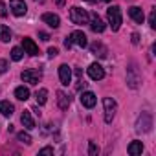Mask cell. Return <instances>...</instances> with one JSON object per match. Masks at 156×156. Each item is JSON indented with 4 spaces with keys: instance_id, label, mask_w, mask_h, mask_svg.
<instances>
[{
    "instance_id": "obj_26",
    "label": "cell",
    "mask_w": 156,
    "mask_h": 156,
    "mask_svg": "<svg viewBox=\"0 0 156 156\" xmlns=\"http://www.w3.org/2000/svg\"><path fill=\"white\" fill-rule=\"evenodd\" d=\"M98 152H99V147H98L94 141H90V143H88V154H90V156H98Z\"/></svg>"
},
{
    "instance_id": "obj_33",
    "label": "cell",
    "mask_w": 156,
    "mask_h": 156,
    "mask_svg": "<svg viewBox=\"0 0 156 156\" xmlns=\"http://www.w3.org/2000/svg\"><path fill=\"white\" fill-rule=\"evenodd\" d=\"M140 42V35L138 33H132V44H138Z\"/></svg>"
},
{
    "instance_id": "obj_23",
    "label": "cell",
    "mask_w": 156,
    "mask_h": 156,
    "mask_svg": "<svg viewBox=\"0 0 156 156\" xmlns=\"http://www.w3.org/2000/svg\"><path fill=\"white\" fill-rule=\"evenodd\" d=\"M35 99H37V105H44L48 101V90L46 88H41L37 94H35Z\"/></svg>"
},
{
    "instance_id": "obj_35",
    "label": "cell",
    "mask_w": 156,
    "mask_h": 156,
    "mask_svg": "<svg viewBox=\"0 0 156 156\" xmlns=\"http://www.w3.org/2000/svg\"><path fill=\"white\" fill-rule=\"evenodd\" d=\"M87 2H96V0H87Z\"/></svg>"
},
{
    "instance_id": "obj_18",
    "label": "cell",
    "mask_w": 156,
    "mask_h": 156,
    "mask_svg": "<svg viewBox=\"0 0 156 156\" xmlns=\"http://www.w3.org/2000/svg\"><path fill=\"white\" fill-rule=\"evenodd\" d=\"M57 103H59V108H61V110H68V107H70V98H68L62 90H59V92H57Z\"/></svg>"
},
{
    "instance_id": "obj_36",
    "label": "cell",
    "mask_w": 156,
    "mask_h": 156,
    "mask_svg": "<svg viewBox=\"0 0 156 156\" xmlns=\"http://www.w3.org/2000/svg\"><path fill=\"white\" fill-rule=\"evenodd\" d=\"M39 2H44V0H39Z\"/></svg>"
},
{
    "instance_id": "obj_21",
    "label": "cell",
    "mask_w": 156,
    "mask_h": 156,
    "mask_svg": "<svg viewBox=\"0 0 156 156\" xmlns=\"http://www.w3.org/2000/svg\"><path fill=\"white\" fill-rule=\"evenodd\" d=\"M15 98L20 99V101L30 99V88H26V87H17V88H15Z\"/></svg>"
},
{
    "instance_id": "obj_16",
    "label": "cell",
    "mask_w": 156,
    "mask_h": 156,
    "mask_svg": "<svg viewBox=\"0 0 156 156\" xmlns=\"http://www.w3.org/2000/svg\"><path fill=\"white\" fill-rule=\"evenodd\" d=\"M90 51H92L96 57H101V59H103V57H107V53H108V50H107L101 42H98V41L90 44Z\"/></svg>"
},
{
    "instance_id": "obj_10",
    "label": "cell",
    "mask_w": 156,
    "mask_h": 156,
    "mask_svg": "<svg viewBox=\"0 0 156 156\" xmlns=\"http://www.w3.org/2000/svg\"><path fill=\"white\" fill-rule=\"evenodd\" d=\"M88 22H90L92 31H96V33H103V31H105V22L101 20V17H99L98 13H92V15L88 17Z\"/></svg>"
},
{
    "instance_id": "obj_24",
    "label": "cell",
    "mask_w": 156,
    "mask_h": 156,
    "mask_svg": "<svg viewBox=\"0 0 156 156\" xmlns=\"http://www.w3.org/2000/svg\"><path fill=\"white\" fill-rule=\"evenodd\" d=\"M17 140H19V141H22V143H28V145L31 143V136H30L28 132H24V130L17 134Z\"/></svg>"
},
{
    "instance_id": "obj_8",
    "label": "cell",
    "mask_w": 156,
    "mask_h": 156,
    "mask_svg": "<svg viewBox=\"0 0 156 156\" xmlns=\"http://www.w3.org/2000/svg\"><path fill=\"white\" fill-rule=\"evenodd\" d=\"M9 8H11L13 15H17V17H22L28 11V6L24 0H9Z\"/></svg>"
},
{
    "instance_id": "obj_22",
    "label": "cell",
    "mask_w": 156,
    "mask_h": 156,
    "mask_svg": "<svg viewBox=\"0 0 156 156\" xmlns=\"http://www.w3.org/2000/svg\"><path fill=\"white\" fill-rule=\"evenodd\" d=\"M0 41H2V42H9L11 41V31L4 24H0Z\"/></svg>"
},
{
    "instance_id": "obj_28",
    "label": "cell",
    "mask_w": 156,
    "mask_h": 156,
    "mask_svg": "<svg viewBox=\"0 0 156 156\" xmlns=\"http://www.w3.org/2000/svg\"><path fill=\"white\" fill-rule=\"evenodd\" d=\"M0 17H2V19L8 17V9H6V4L2 2V0H0Z\"/></svg>"
},
{
    "instance_id": "obj_32",
    "label": "cell",
    "mask_w": 156,
    "mask_h": 156,
    "mask_svg": "<svg viewBox=\"0 0 156 156\" xmlns=\"http://www.w3.org/2000/svg\"><path fill=\"white\" fill-rule=\"evenodd\" d=\"M57 53H59V50H57V48H50V50H48V55H50V57H55Z\"/></svg>"
},
{
    "instance_id": "obj_12",
    "label": "cell",
    "mask_w": 156,
    "mask_h": 156,
    "mask_svg": "<svg viewBox=\"0 0 156 156\" xmlns=\"http://www.w3.org/2000/svg\"><path fill=\"white\" fill-rule=\"evenodd\" d=\"M22 48H24V53H28V55H31V57H35V55H39V46L31 41V39H22Z\"/></svg>"
},
{
    "instance_id": "obj_3",
    "label": "cell",
    "mask_w": 156,
    "mask_h": 156,
    "mask_svg": "<svg viewBox=\"0 0 156 156\" xmlns=\"http://www.w3.org/2000/svg\"><path fill=\"white\" fill-rule=\"evenodd\" d=\"M88 13L85 11V9H81V8H77V6H73L72 9H70V20L73 22V24H77V26H83V24H88Z\"/></svg>"
},
{
    "instance_id": "obj_6",
    "label": "cell",
    "mask_w": 156,
    "mask_h": 156,
    "mask_svg": "<svg viewBox=\"0 0 156 156\" xmlns=\"http://www.w3.org/2000/svg\"><path fill=\"white\" fill-rule=\"evenodd\" d=\"M103 107H105V121L107 123H112L114 116H116V110H118V105L112 98H105L103 99Z\"/></svg>"
},
{
    "instance_id": "obj_4",
    "label": "cell",
    "mask_w": 156,
    "mask_h": 156,
    "mask_svg": "<svg viewBox=\"0 0 156 156\" xmlns=\"http://www.w3.org/2000/svg\"><path fill=\"white\" fill-rule=\"evenodd\" d=\"M140 81H141V75H140L136 64L130 62V66L127 68V85H129L130 88H138V87H140Z\"/></svg>"
},
{
    "instance_id": "obj_34",
    "label": "cell",
    "mask_w": 156,
    "mask_h": 156,
    "mask_svg": "<svg viewBox=\"0 0 156 156\" xmlns=\"http://www.w3.org/2000/svg\"><path fill=\"white\" fill-rule=\"evenodd\" d=\"M57 2V6H64V0H55Z\"/></svg>"
},
{
    "instance_id": "obj_25",
    "label": "cell",
    "mask_w": 156,
    "mask_h": 156,
    "mask_svg": "<svg viewBox=\"0 0 156 156\" xmlns=\"http://www.w3.org/2000/svg\"><path fill=\"white\" fill-rule=\"evenodd\" d=\"M22 55H24L22 48H13V50H11V59H13V61H20Z\"/></svg>"
},
{
    "instance_id": "obj_17",
    "label": "cell",
    "mask_w": 156,
    "mask_h": 156,
    "mask_svg": "<svg viewBox=\"0 0 156 156\" xmlns=\"http://www.w3.org/2000/svg\"><path fill=\"white\" fill-rule=\"evenodd\" d=\"M20 121H22V125L26 127V129H35V121H33V118H31V110H24L22 112V116H20Z\"/></svg>"
},
{
    "instance_id": "obj_27",
    "label": "cell",
    "mask_w": 156,
    "mask_h": 156,
    "mask_svg": "<svg viewBox=\"0 0 156 156\" xmlns=\"http://www.w3.org/2000/svg\"><path fill=\"white\" fill-rule=\"evenodd\" d=\"M149 26H151L152 30L156 28V9H152L151 15H149Z\"/></svg>"
},
{
    "instance_id": "obj_30",
    "label": "cell",
    "mask_w": 156,
    "mask_h": 156,
    "mask_svg": "<svg viewBox=\"0 0 156 156\" xmlns=\"http://www.w3.org/2000/svg\"><path fill=\"white\" fill-rule=\"evenodd\" d=\"M39 154H53V149L51 147H44V149L39 151Z\"/></svg>"
},
{
    "instance_id": "obj_29",
    "label": "cell",
    "mask_w": 156,
    "mask_h": 156,
    "mask_svg": "<svg viewBox=\"0 0 156 156\" xmlns=\"http://www.w3.org/2000/svg\"><path fill=\"white\" fill-rule=\"evenodd\" d=\"M6 70H8V61L0 59V73H6Z\"/></svg>"
},
{
    "instance_id": "obj_37",
    "label": "cell",
    "mask_w": 156,
    "mask_h": 156,
    "mask_svg": "<svg viewBox=\"0 0 156 156\" xmlns=\"http://www.w3.org/2000/svg\"><path fill=\"white\" fill-rule=\"evenodd\" d=\"M103 2H108V0H103Z\"/></svg>"
},
{
    "instance_id": "obj_14",
    "label": "cell",
    "mask_w": 156,
    "mask_h": 156,
    "mask_svg": "<svg viewBox=\"0 0 156 156\" xmlns=\"http://www.w3.org/2000/svg\"><path fill=\"white\" fill-rule=\"evenodd\" d=\"M129 15H130V19H132L134 22H138V24H141V22L145 20V15H143L141 8H138V6H132V8H129Z\"/></svg>"
},
{
    "instance_id": "obj_1",
    "label": "cell",
    "mask_w": 156,
    "mask_h": 156,
    "mask_svg": "<svg viewBox=\"0 0 156 156\" xmlns=\"http://www.w3.org/2000/svg\"><path fill=\"white\" fill-rule=\"evenodd\" d=\"M73 44H77L79 48H87V46H88L87 35H85L83 31H73V33H70V35L64 39V48H66V50H70Z\"/></svg>"
},
{
    "instance_id": "obj_20",
    "label": "cell",
    "mask_w": 156,
    "mask_h": 156,
    "mask_svg": "<svg viewBox=\"0 0 156 156\" xmlns=\"http://www.w3.org/2000/svg\"><path fill=\"white\" fill-rule=\"evenodd\" d=\"M13 112H15V107L9 101H0V114L2 116L9 118V116H13Z\"/></svg>"
},
{
    "instance_id": "obj_5",
    "label": "cell",
    "mask_w": 156,
    "mask_h": 156,
    "mask_svg": "<svg viewBox=\"0 0 156 156\" xmlns=\"http://www.w3.org/2000/svg\"><path fill=\"white\" fill-rule=\"evenodd\" d=\"M20 77H22V81L28 83V85H39V81L42 79V72L30 68V70H24V72L20 73Z\"/></svg>"
},
{
    "instance_id": "obj_31",
    "label": "cell",
    "mask_w": 156,
    "mask_h": 156,
    "mask_svg": "<svg viewBox=\"0 0 156 156\" xmlns=\"http://www.w3.org/2000/svg\"><path fill=\"white\" fill-rule=\"evenodd\" d=\"M39 37H41L44 42H48V41H50V35H48V33H44V31H41V33H39Z\"/></svg>"
},
{
    "instance_id": "obj_2",
    "label": "cell",
    "mask_w": 156,
    "mask_h": 156,
    "mask_svg": "<svg viewBox=\"0 0 156 156\" xmlns=\"http://www.w3.org/2000/svg\"><path fill=\"white\" fill-rule=\"evenodd\" d=\"M107 17H108V24H110V28H112V31H118L119 28H121V9H119V6H110L108 9H107Z\"/></svg>"
},
{
    "instance_id": "obj_9",
    "label": "cell",
    "mask_w": 156,
    "mask_h": 156,
    "mask_svg": "<svg viewBox=\"0 0 156 156\" xmlns=\"http://www.w3.org/2000/svg\"><path fill=\"white\" fill-rule=\"evenodd\" d=\"M59 79H61V85H64V87H68L72 83V68L68 64L59 66Z\"/></svg>"
},
{
    "instance_id": "obj_15",
    "label": "cell",
    "mask_w": 156,
    "mask_h": 156,
    "mask_svg": "<svg viewBox=\"0 0 156 156\" xmlns=\"http://www.w3.org/2000/svg\"><path fill=\"white\" fill-rule=\"evenodd\" d=\"M41 19H42V22H46L50 28H59V26H61V19H59L57 15H53V13H44Z\"/></svg>"
},
{
    "instance_id": "obj_19",
    "label": "cell",
    "mask_w": 156,
    "mask_h": 156,
    "mask_svg": "<svg viewBox=\"0 0 156 156\" xmlns=\"http://www.w3.org/2000/svg\"><path fill=\"white\" fill-rule=\"evenodd\" d=\"M127 151H129V154H130V156H140V154L143 152V143H141V141H138V140H134V141L129 145V149H127Z\"/></svg>"
},
{
    "instance_id": "obj_11",
    "label": "cell",
    "mask_w": 156,
    "mask_h": 156,
    "mask_svg": "<svg viewBox=\"0 0 156 156\" xmlns=\"http://www.w3.org/2000/svg\"><path fill=\"white\" fill-rule=\"evenodd\" d=\"M151 127H152V118H151V114L143 112V114L140 116V119H138V130L149 132V130H151Z\"/></svg>"
},
{
    "instance_id": "obj_7",
    "label": "cell",
    "mask_w": 156,
    "mask_h": 156,
    "mask_svg": "<svg viewBox=\"0 0 156 156\" xmlns=\"http://www.w3.org/2000/svg\"><path fill=\"white\" fill-rule=\"evenodd\" d=\"M88 77L92 81H101L103 77H105V70H103V66L99 64V62H92L90 66H88Z\"/></svg>"
},
{
    "instance_id": "obj_13",
    "label": "cell",
    "mask_w": 156,
    "mask_h": 156,
    "mask_svg": "<svg viewBox=\"0 0 156 156\" xmlns=\"http://www.w3.org/2000/svg\"><path fill=\"white\" fill-rule=\"evenodd\" d=\"M96 101H98V98H96L94 92H83V94H81V103H83V107L94 108V107H96Z\"/></svg>"
}]
</instances>
